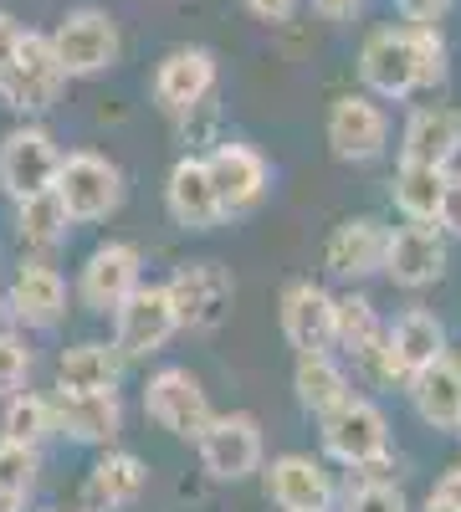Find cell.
<instances>
[{
    "label": "cell",
    "mask_w": 461,
    "mask_h": 512,
    "mask_svg": "<svg viewBox=\"0 0 461 512\" xmlns=\"http://www.w3.org/2000/svg\"><path fill=\"white\" fill-rule=\"evenodd\" d=\"M67 82L72 77L62 72V62L52 52V36L26 26L21 31V47H16L11 67H6V77H0V103H6L11 113H21V118H41V113L57 108Z\"/></svg>",
    "instance_id": "6da1fadb"
},
{
    "label": "cell",
    "mask_w": 461,
    "mask_h": 512,
    "mask_svg": "<svg viewBox=\"0 0 461 512\" xmlns=\"http://www.w3.org/2000/svg\"><path fill=\"white\" fill-rule=\"evenodd\" d=\"M318 436H323V456L349 466V472H364V466H385L390 461V420L385 410L364 400V395H349L339 410L318 415Z\"/></svg>",
    "instance_id": "7a4b0ae2"
},
{
    "label": "cell",
    "mask_w": 461,
    "mask_h": 512,
    "mask_svg": "<svg viewBox=\"0 0 461 512\" xmlns=\"http://www.w3.org/2000/svg\"><path fill=\"white\" fill-rule=\"evenodd\" d=\"M57 195L67 200L77 226H93V221H108L113 210L123 205L129 180H123V169L108 154L72 149V154H62V169H57Z\"/></svg>",
    "instance_id": "3957f363"
},
{
    "label": "cell",
    "mask_w": 461,
    "mask_h": 512,
    "mask_svg": "<svg viewBox=\"0 0 461 512\" xmlns=\"http://www.w3.org/2000/svg\"><path fill=\"white\" fill-rule=\"evenodd\" d=\"M47 36H52V52L67 77H98V72L118 67V57H123L118 21L103 6H72Z\"/></svg>",
    "instance_id": "277c9868"
},
{
    "label": "cell",
    "mask_w": 461,
    "mask_h": 512,
    "mask_svg": "<svg viewBox=\"0 0 461 512\" xmlns=\"http://www.w3.org/2000/svg\"><path fill=\"white\" fill-rule=\"evenodd\" d=\"M144 415L159 425L164 436L200 441V431L211 425L216 405H211V395H205L200 374H190L185 364H164V369H154L149 384H144Z\"/></svg>",
    "instance_id": "5b68a950"
},
{
    "label": "cell",
    "mask_w": 461,
    "mask_h": 512,
    "mask_svg": "<svg viewBox=\"0 0 461 512\" xmlns=\"http://www.w3.org/2000/svg\"><path fill=\"white\" fill-rule=\"evenodd\" d=\"M195 451H200L205 477H216V482H246V477H257V472H262V461H267L262 420H257V415H246V410L211 415V425L200 431Z\"/></svg>",
    "instance_id": "8992f818"
},
{
    "label": "cell",
    "mask_w": 461,
    "mask_h": 512,
    "mask_svg": "<svg viewBox=\"0 0 461 512\" xmlns=\"http://www.w3.org/2000/svg\"><path fill=\"white\" fill-rule=\"evenodd\" d=\"M175 333H180V318H175V303H170V287L164 282H139L129 292V303L113 313V344L129 364L164 354Z\"/></svg>",
    "instance_id": "52a82bcc"
},
{
    "label": "cell",
    "mask_w": 461,
    "mask_h": 512,
    "mask_svg": "<svg viewBox=\"0 0 461 512\" xmlns=\"http://www.w3.org/2000/svg\"><path fill=\"white\" fill-rule=\"evenodd\" d=\"M144 282V251L134 241H98L88 256H82V272H77V303L98 313V318H113L129 292Z\"/></svg>",
    "instance_id": "ba28073f"
},
{
    "label": "cell",
    "mask_w": 461,
    "mask_h": 512,
    "mask_svg": "<svg viewBox=\"0 0 461 512\" xmlns=\"http://www.w3.org/2000/svg\"><path fill=\"white\" fill-rule=\"evenodd\" d=\"M205 164H211L221 221L251 216V210H262V200L272 195V164H267V154L241 144V139H221L211 154H205Z\"/></svg>",
    "instance_id": "9c48e42d"
},
{
    "label": "cell",
    "mask_w": 461,
    "mask_h": 512,
    "mask_svg": "<svg viewBox=\"0 0 461 512\" xmlns=\"http://www.w3.org/2000/svg\"><path fill=\"white\" fill-rule=\"evenodd\" d=\"M164 287H170L180 333H216L231 318L236 277L221 262H185V267H175V277L164 282Z\"/></svg>",
    "instance_id": "30bf717a"
},
{
    "label": "cell",
    "mask_w": 461,
    "mask_h": 512,
    "mask_svg": "<svg viewBox=\"0 0 461 512\" xmlns=\"http://www.w3.org/2000/svg\"><path fill=\"white\" fill-rule=\"evenodd\" d=\"M57 169H62V149L57 134L47 123H16L6 139H0V190L11 200H26L36 190H52L57 185Z\"/></svg>",
    "instance_id": "8fae6325"
},
{
    "label": "cell",
    "mask_w": 461,
    "mask_h": 512,
    "mask_svg": "<svg viewBox=\"0 0 461 512\" xmlns=\"http://www.w3.org/2000/svg\"><path fill=\"white\" fill-rule=\"evenodd\" d=\"M328 154L344 164H374L390 149V113L374 93H344L333 98L328 123H323Z\"/></svg>",
    "instance_id": "7c38bea8"
},
{
    "label": "cell",
    "mask_w": 461,
    "mask_h": 512,
    "mask_svg": "<svg viewBox=\"0 0 461 512\" xmlns=\"http://www.w3.org/2000/svg\"><path fill=\"white\" fill-rule=\"evenodd\" d=\"M359 82L364 93H374L380 103H405L410 93H421L415 77V47H410V26H374L359 47Z\"/></svg>",
    "instance_id": "4fadbf2b"
},
{
    "label": "cell",
    "mask_w": 461,
    "mask_h": 512,
    "mask_svg": "<svg viewBox=\"0 0 461 512\" xmlns=\"http://www.w3.org/2000/svg\"><path fill=\"white\" fill-rule=\"evenodd\" d=\"M216 82H221V67H216L211 47H175V52L159 57V67L149 77V93L170 118H180L195 103L216 98Z\"/></svg>",
    "instance_id": "5bb4252c"
},
{
    "label": "cell",
    "mask_w": 461,
    "mask_h": 512,
    "mask_svg": "<svg viewBox=\"0 0 461 512\" xmlns=\"http://www.w3.org/2000/svg\"><path fill=\"white\" fill-rule=\"evenodd\" d=\"M52 415H57V436H67L72 446H118L123 436V400L118 390H52Z\"/></svg>",
    "instance_id": "9a60e30c"
},
{
    "label": "cell",
    "mask_w": 461,
    "mask_h": 512,
    "mask_svg": "<svg viewBox=\"0 0 461 512\" xmlns=\"http://www.w3.org/2000/svg\"><path fill=\"white\" fill-rule=\"evenodd\" d=\"M446 231L431 226V221H405L400 231H390V246H385V277L405 292H421L431 282L446 277Z\"/></svg>",
    "instance_id": "2e32d148"
},
{
    "label": "cell",
    "mask_w": 461,
    "mask_h": 512,
    "mask_svg": "<svg viewBox=\"0 0 461 512\" xmlns=\"http://www.w3.org/2000/svg\"><path fill=\"white\" fill-rule=\"evenodd\" d=\"M6 303H11L16 328L52 333L67 323V277L52 262H21L6 282Z\"/></svg>",
    "instance_id": "e0dca14e"
},
{
    "label": "cell",
    "mask_w": 461,
    "mask_h": 512,
    "mask_svg": "<svg viewBox=\"0 0 461 512\" xmlns=\"http://www.w3.org/2000/svg\"><path fill=\"white\" fill-rule=\"evenodd\" d=\"M333 308H339V297H333L323 282H287L282 287V303H277V323H282V338L287 349L298 354H328L333 349Z\"/></svg>",
    "instance_id": "ac0fdd59"
},
{
    "label": "cell",
    "mask_w": 461,
    "mask_h": 512,
    "mask_svg": "<svg viewBox=\"0 0 461 512\" xmlns=\"http://www.w3.org/2000/svg\"><path fill=\"white\" fill-rule=\"evenodd\" d=\"M262 487L277 512H333V497H339L333 477L323 472V461H313L303 451L272 456V466H262Z\"/></svg>",
    "instance_id": "d6986e66"
},
{
    "label": "cell",
    "mask_w": 461,
    "mask_h": 512,
    "mask_svg": "<svg viewBox=\"0 0 461 512\" xmlns=\"http://www.w3.org/2000/svg\"><path fill=\"white\" fill-rule=\"evenodd\" d=\"M164 216H170L180 231H211L221 226V200H216V185H211V164L205 154H180L164 175Z\"/></svg>",
    "instance_id": "ffe728a7"
},
{
    "label": "cell",
    "mask_w": 461,
    "mask_h": 512,
    "mask_svg": "<svg viewBox=\"0 0 461 512\" xmlns=\"http://www.w3.org/2000/svg\"><path fill=\"white\" fill-rule=\"evenodd\" d=\"M144 487H149L144 456L123 451V446H103L98 461L88 466V482H82V507L88 512H123L144 497Z\"/></svg>",
    "instance_id": "44dd1931"
},
{
    "label": "cell",
    "mask_w": 461,
    "mask_h": 512,
    "mask_svg": "<svg viewBox=\"0 0 461 512\" xmlns=\"http://www.w3.org/2000/svg\"><path fill=\"white\" fill-rule=\"evenodd\" d=\"M385 246H390V231L380 221L354 216L344 226H333V236L323 241V267L339 282H364L374 272H385Z\"/></svg>",
    "instance_id": "7402d4cb"
},
{
    "label": "cell",
    "mask_w": 461,
    "mask_h": 512,
    "mask_svg": "<svg viewBox=\"0 0 461 512\" xmlns=\"http://www.w3.org/2000/svg\"><path fill=\"white\" fill-rule=\"evenodd\" d=\"M461 154V108L451 103H426L415 108L400 128V159L405 164H436L451 169Z\"/></svg>",
    "instance_id": "603a6c76"
},
{
    "label": "cell",
    "mask_w": 461,
    "mask_h": 512,
    "mask_svg": "<svg viewBox=\"0 0 461 512\" xmlns=\"http://www.w3.org/2000/svg\"><path fill=\"white\" fill-rule=\"evenodd\" d=\"M410 410L421 415V425H431V431H456L461 425V359L446 349L441 359H431L426 369H415L410 384Z\"/></svg>",
    "instance_id": "cb8c5ba5"
},
{
    "label": "cell",
    "mask_w": 461,
    "mask_h": 512,
    "mask_svg": "<svg viewBox=\"0 0 461 512\" xmlns=\"http://www.w3.org/2000/svg\"><path fill=\"white\" fill-rule=\"evenodd\" d=\"M129 359L118 354V344H103V338H82V344H67L57 354V384L62 390H118Z\"/></svg>",
    "instance_id": "d4e9b609"
},
{
    "label": "cell",
    "mask_w": 461,
    "mask_h": 512,
    "mask_svg": "<svg viewBox=\"0 0 461 512\" xmlns=\"http://www.w3.org/2000/svg\"><path fill=\"white\" fill-rule=\"evenodd\" d=\"M292 395H298V405L308 415H328L354 395V379L339 359H333V349L328 354H298V364H292Z\"/></svg>",
    "instance_id": "484cf974"
},
{
    "label": "cell",
    "mask_w": 461,
    "mask_h": 512,
    "mask_svg": "<svg viewBox=\"0 0 461 512\" xmlns=\"http://www.w3.org/2000/svg\"><path fill=\"white\" fill-rule=\"evenodd\" d=\"M72 226H77V221H72L67 200L57 195V185L16 200V236H21V246H31V251H57V246L72 236Z\"/></svg>",
    "instance_id": "4316f807"
},
{
    "label": "cell",
    "mask_w": 461,
    "mask_h": 512,
    "mask_svg": "<svg viewBox=\"0 0 461 512\" xmlns=\"http://www.w3.org/2000/svg\"><path fill=\"white\" fill-rule=\"evenodd\" d=\"M446 175L451 169H436V164H405L395 169V180H390V200L405 221H431L441 216V195H446Z\"/></svg>",
    "instance_id": "83f0119b"
},
{
    "label": "cell",
    "mask_w": 461,
    "mask_h": 512,
    "mask_svg": "<svg viewBox=\"0 0 461 512\" xmlns=\"http://www.w3.org/2000/svg\"><path fill=\"white\" fill-rule=\"evenodd\" d=\"M380 338H385V318H380V308H374L364 292H344V297H339V308H333V349L359 364L374 344H380Z\"/></svg>",
    "instance_id": "f1b7e54d"
},
{
    "label": "cell",
    "mask_w": 461,
    "mask_h": 512,
    "mask_svg": "<svg viewBox=\"0 0 461 512\" xmlns=\"http://www.w3.org/2000/svg\"><path fill=\"white\" fill-rule=\"evenodd\" d=\"M0 436L21 441V446H41L57 436V415H52V395H36V390H16L0 405Z\"/></svg>",
    "instance_id": "f546056e"
},
{
    "label": "cell",
    "mask_w": 461,
    "mask_h": 512,
    "mask_svg": "<svg viewBox=\"0 0 461 512\" xmlns=\"http://www.w3.org/2000/svg\"><path fill=\"white\" fill-rule=\"evenodd\" d=\"M41 472V446H21L0 436V512H26Z\"/></svg>",
    "instance_id": "4dcf8cb0"
},
{
    "label": "cell",
    "mask_w": 461,
    "mask_h": 512,
    "mask_svg": "<svg viewBox=\"0 0 461 512\" xmlns=\"http://www.w3.org/2000/svg\"><path fill=\"white\" fill-rule=\"evenodd\" d=\"M410 47H415V77H421V93H436L451 77V52L441 26H410Z\"/></svg>",
    "instance_id": "1f68e13d"
},
{
    "label": "cell",
    "mask_w": 461,
    "mask_h": 512,
    "mask_svg": "<svg viewBox=\"0 0 461 512\" xmlns=\"http://www.w3.org/2000/svg\"><path fill=\"white\" fill-rule=\"evenodd\" d=\"M31 369H36V354H31V344H26V333H21V328L0 333V400L16 395L21 384L31 379Z\"/></svg>",
    "instance_id": "d6a6232c"
},
{
    "label": "cell",
    "mask_w": 461,
    "mask_h": 512,
    "mask_svg": "<svg viewBox=\"0 0 461 512\" xmlns=\"http://www.w3.org/2000/svg\"><path fill=\"white\" fill-rule=\"evenodd\" d=\"M344 512H410V497L390 477H359L349 487V507Z\"/></svg>",
    "instance_id": "836d02e7"
},
{
    "label": "cell",
    "mask_w": 461,
    "mask_h": 512,
    "mask_svg": "<svg viewBox=\"0 0 461 512\" xmlns=\"http://www.w3.org/2000/svg\"><path fill=\"white\" fill-rule=\"evenodd\" d=\"M180 123V139L195 149V144H221L216 134H221V108H216V98H205V103H195L190 113H180L175 118Z\"/></svg>",
    "instance_id": "e575fe53"
},
{
    "label": "cell",
    "mask_w": 461,
    "mask_h": 512,
    "mask_svg": "<svg viewBox=\"0 0 461 512\" xmlns=\"http://www.w3.org/2000/svg\"><path fill=\"white\" fill-rule=\"evenodd\" d=\"M451 6L456 0H395V11H400L405 26H441L451 16Z\"/></svg>",
    "instance_id": "d590c367"
},
{
    "label": "cell",
    "mask_w": 461,
    "mask_h": 512,
    "mask_svg": "<svg viewBox=\"0 0 461 512\" xmlns=\"http://www.w3.org/2000/svg\"><path fill=\"white\" fill-rule=\"evenodd\" d=\"M436 226L446 231V241H461V169H451V175H446V195H441Z\"/></svg>",
    "instance_id": "8d00e7d4"
},
{
    "label": "cell",
    "mask_w": 461,
    "mask_h": 512,
    "mask_svg": "<svg viewBox=\"0 0 461 512\" xmlns=\"http://www.w3.org/2000/svg\"><path fill=\"white\" fill-rule=\"evenodd\" d=\"M241 6H246L251 16H257V21H267V26H282V21L298 16L303 0H241Z\"/></svg>",
    "instance_id": "74e56055"
},
{
    "label": "cell",
    "mask_w": 461,
    "mask_h": 512,
    "mask_svg": "<svg viewBox=\"0 0 461 512\" xmlns=\"http://www.w3.org/2000/svg\"><path fill=\"white\" fill-rule=\"evenodd\" d=\"M21 21L11 16V11H0V77H6V67H11V57H16V47H21Z\"/></svg>",
    "instance_id": "f35d334b"
},
{
    "label": "cell",
    "mask_w": 461,
    "mask_h": 512,
    "mask_svg": "<svg viewBox=\"0 0 461 512\" xmlns=\"http://www.w3.org/2000/svg\"><path fill=\"white\" fill-rule=\"evenodd\" d=\"M308 6L323 16V21H354L364 11V0H308Z\"/></svg>",
    "instance_id": "ab89813d"
},
{
    "label": "cell",
    "mask_w": 461,
    "mask_h": 512,
    "mask_svg": "<svg viewBox=\"0 0 461 512\" xmlns=\"http://www.w3.org/2000/svg\"><path fill=\"white\" fill-rule=\"evenodd\" d=\"M431 492H436V497H446L451 507H461V466H451V472H446V477H441Z\"/></svg>",
    "instance_id": "60d3db41"
},
{
    "label": "cell",
    "mask_w": 461,
    "mask_h": 512,
    "mask_svg": "<svg viewBox=\"0 0 461 512\" xmlns=\"http://www.w3.org/2000/svg\"><path fill=\"white\" fill-rule=\"evenodd\" d=\"M421 512H461V507H451V502H446V497H436V492H431V497H426V507H421Z\"/></svg>",
    "instance_id": "b9f144b4"
},
{
    "label": "cell",
    "mask_w": 461,
    "mask_h": 512,
    "mask_svg": "<svg viewBox=\"0 0 461 512\" xmlns=\"http://www.w3.org/2000/svg\"><path fill=\"white\" fill-rule=\"evenodd\" d=\"M16 318H11V303H6V292H0V333H11Z\"/></svg>",
    "instance_id": "7bdbcfd3"
},
{
    "label": "cell",
    "mask_w": 461,
    "mask_h": 512,
    "mask_svg": "<svg viewBox=\"0 0 461 512\" xmlns=\"http://www.w3.org/2000/svg\"><path fill=\"white\" fill-rule=\"evenodd\" d=\"M41 512H88V507H67V502H52V507H41Z\"/></svg>",
    "instance_id": "ee69618b"
},
{
    "label": "cell",
    "mask_w": 461,
    "mask_h": 512,
    "mask_svg": "<svg viewBox=\"0 0 461 512\" xmlns=\"http://www.w3.org/2000/svg\"><path fill=\"white\" fill-rule=\"evenodd\" d=\"M451 436H456V441H461V425H456V431H451Z\"/></svg>",
    "instance_id": "f6af8a7d"
}]
</instances>
